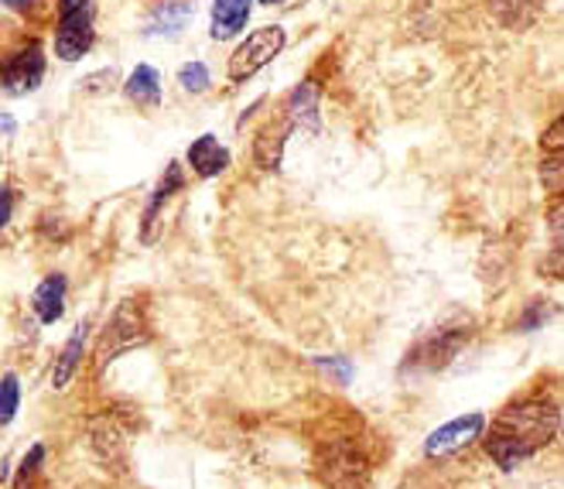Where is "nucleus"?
I'll list each match as a JSON object with an SVG mask.
<instances>
[{"instance_id":"b1692460","label":"nucleus","mask_w":564,"mask_h":489,"mask_svg":"<svg viewBox=\"0 0 564 489\" xmlns=\"http://www.w3.org/2000/svg\"><path fill=\"white\" fill-rule=\"evenodd\" d=\"M18 377L14 373H8L4 377V414H0V417H4V425H8V421L14 417V411H18Z\"/></svg>"},{"instance_id":"ddd939ff","label":"nucleus","mask_w":564,"mask_h":489,"mask_svg":"<svg viewBox=\"0 0 564 489\" xmlns=\"http://www.w3.org/2000/svg\"><path fill=\"white\" fill-rule=\"evenodd\" d=\"M188 165L198 178H216L229 169V151L216 141V134H203L188 148Z\"/></svg>"},{"instance_id":"9b49d317","label":"nucleus","mask_w":564,"mask_h":489,"mask_svg":"<svg viewBox=\"0 0 564 489\" xmlns=\"http://www.w3.org/2000/svg\"><path fill=\"white\" fill-rule=\"evenodd\" d=\"M182 188H185L182 165H169V172L161 175V182H158V188H154V195H151V203H148V209H144V222H141V240H144V243L154 240V226H158L161 209L169 206Z\"/></svg>"},{"instance_id":"39448f33","label":"nucleus","mask_w":564,"mask_h":489,"mask_svg":"<svg viewBox=\"0 0 564 489\" xmlns=\"http://www.w3.org/2000/svg\"><path fill=\"white\" fill-rule=\"evenodd\" d=\"M284 42H288V31L281 24H263V28H257L253 35H247L234 48V55H229V65H226L229 79H234V83H247L250 76H257L263 65H271L281 55Z\"/></svg>"},{"instance_id":"dca6fc26","label":"nucleus","mask_w":564,"mask_h":489,"mask_svg":"<svg viewBox=\"0 0 564 489\" xmlns=\"http://www.w3.org/2000/svg\"><path fill=\"white\" fill-rule=\"evenodd\" d=\"M250 11H253V0H216L213 4V39L226 42V39L240 35L250 21Z\"/></svg>"},{"instance_id":"4468645a","label":"nucleus","mask_w":564,"mask_h":489,"mask_svg":"<svg viewBox=\"0 0 564 489\" xmlns=\"http://www.w3.org/2000/svg\"><path fill=\"white\" fill-rule=\"evenodd\" d=\"M294 130V123L284 117V120H278V123H268L257 134V141H253V161L260 169H268V172H274L278 165H281V157H284V144H288V134Z\"/></svg>"},{"instance_id":"6e6552de","label":"nucleus","mask_w":564,"mask_h":489,"mask_svg":"<svg viewBox=\"0 0 564 489\" xmlns=\"http://www.w3.org/2000/svg\"><path fill=\"white\" fill-rule=\"evenodd\" d=\"M89 445L96 452V459L107 469H117V472L127 469V442L110 414H99L89 421Z\"/></svg>"},{"instance_id":"a211bd4d","label":"nucleus","mask_w":564,"mask_h":489,"mask_svg":"<svg viewBox=\"0 0 564 489\" xmlns=\"http://www.w3.org/2000/svg\"><path fill=\"white\" fill-rule=\"evenodd\" d=\"M86 329L89 325H79V329L73 333V339L65 343V349L58 352V360H55V370H52V387H65L73 377H76V370H79V360H83V349H86Z\"/></svg>"},{"instance_id":"f3484780","label":"nucleus","mask_w":564,"mask_h":489,"mask_svg":"<svg viewBox=\"0 0 564 489\" xmlns=\"http://www.w3.org/2000/svg\"><path fill=\"white\" fill-rule=\"evenodd\" d=\"M123 93H127L130 104L154 110L161 104V76L151 69V65H138V69L130 73V79L123 83Z\"/></svg>"},{"instance_id":"0eeeda50","label":"nucleus","mask_w":564,"mask_h":489,"mask_svg":"<svg viewBox=\"0 0 564 489\" xmlns=\"http://www.w3.org/2000/svg\"><path fill=\"white\" fill-rule=\"evenodd\" d=\"M0 79H4V93L11 96H24L31 89H39L45 79V52L42 45L31 39L24 45H18L14 52H8L4 69H0Z\"/></svg>"},{"instance_id":"412c9836","label":"nucleus","mask_w":564,"mask_h":489,"mask_svg":"<svg viewBox=\"0 0 564 489\" xmlns=\"http://www.w3.org/2000/svg\"><path fill=\"white\" fill-rule=\"evenodd\" d=\"M45 463V448L42 445H31V452L24 455V463H21V472H18V489H28L31 486V476H35Z\"/></svg>"},{"instance_id":"2eb2a0df","label":"nucleus","mask_w":564,"mask_h":489,"mask_svg":"<svg viewBox=\"0 0 564 489\" xmlns=\"http://www.w3.org/2000/svg\"><path fill=\"white\" fill-rule=\"evenodd\" d=\"M65 295H69V281L62 274H48L39 287H35V298H31V308L45 325H55L65 315Z\"/></svg>"},{"instance_id":"f257e3e1","label":"nucleus","mask_w":564,"mask_h":489,"mask_svg":"<svg viewBox=\"0 0 564 489\" xmlns=\"http://www.w3.org/2000/svg\"><path fill=\"white\" fill-rule=\"evenodd\" d=\"M561 432V411L547 398H523L507 404L492 421L486 452L500 469H517L530 455L547 448Z\"/></svg>"},{"instance_id":"6ab92c4d","label":"nucleus","mask_w":564,"mask_h":489,"mask_svg":"<svg viewBox=\"0 0 564 489\" xmlns=\"http://www.w3.org/2000/svg\"><path fill=\"white\" fill-rule=\"evenodd\" d=\"M178 83L185 93H206L209 89V69H206V62H188L182 65V73H178Z\"/></svg>"},{"instance_id":"393cba45","label":"nucleus","mask_w":564,"mask_h":489,"mask_svg":"<svg viewBox=\"0 0 564 489\" xmlns=\"http://www.w3.org/2000/svg\"><path fill=\"white\" fill-rule=\"evenodd\" d=\"M4 4L18 14H35L42 8V0H4Z\"/></svg>"},{"instance_id":"4be33fe9","label":"nucleus","mask_w":564,"mask_h":489,"mask_svg":"<svg viewBox=\"0 0 564 489\" xmlns=\"http://www.w3.org/2000/svg\"><path fill=\"white\" fill-rule=\"evenodd\" d=\"M541 151L554 154V157H564V117H557L541 134Z\"/></svg>"},{"instance_id":"f8f14e48","label":"nucleus","mask_w":564,"mask_h":489,"mask_svg":"<svg viewBox=\"0 0 564 489\" xmlns=\"http://www.w3.org/2000/svg\"><path fill=\"white\" fill-rule=\"evenodd\" d=\"M195 14V4L192 0H161V4L148 14V24H144V35L148 39H158V35H178V31L188 24V18Z\"/></svg>"},{"instance_id":"423d86ee","label":"nucleus","mask_w":564,"mask_h":489,"mask_svg":"<svg viewBox=\"0 0 564 489\" xmlns=\"http://www.w3.org/2000/svg\"><path fill=\"white\" fill-rule=\"evenodd\" d=\"M469 339V329H462V325H452V329H438L431 333L427 339H421L404 360V370H414V373H435V370H445L458 349L466 346Z\"/></svg>"},{"instance_id":"7ed1b4c3","label":"nucleus","mask_w":564,"mask_h":489,"mask_svg":"<svg viewBox=\"0 0 564 489\" xmlns=\"http://www.w3.org/2000/svg\"><path fill=\"white\" fill-rule=\"evenodd\" d=\"M151 339V322L144 315V305L138 298H127L120 302V308L113 312V318L107 322L104 329V339H99V349H96V363L99 370H107V363L120 360L123 352L138 349Z\"/></svg>"},{"instance_id":"aec40b11","label":"nucleus","mask_w":564,"mask_h":489,"mask_svg":"<svg viewBox=\"0 0 564 489\" xmlns=\"http://www.w3.org/2000/svg\"><path fill=\"white\" fill-rule=\"evenodd\" d=\"M551 305L544 302V298H534V302H530V308L520 315V333H534V329H541V325L551 318Z\"/></svg>"},{"instance_id":"a878e982","label":"nucleus","mask_w":564,"mask_h":489,"mask_svg":"<svg viewBox=\"0 0 564 489\" xmlns=\"http://www.w3.org/2000/svg\"><path fill=\"white\" fill-rule=\"evenodd\" d=\"M260 4H284V0H260Z\"/></svg>"},{"instance_id":"f03ea898","label":"nucleus","mask_w":564,"mask_h":489,"mask_svg":"<svg viewBox=\"0 0 564 489\" xmlns=\"http://www.w3.org/2000/svg\"><path fill=\"white\" fill-rule=\"evenodd\" d=\"M315 472L328 489H370L373 459L356 435H339L315 448Z\"/></svg>"},{"instance_id":"20e7f679","label":"nucleus","mask_w":564,"mask_h":489,"mask_svg":"<svg viewBox=\"0 0 564 489\" xmlns=\"http://www.w3.org/2000/svg\"><path fill=\"white\" fill-rule=\"evenodd\" d=\"M58 8V31H55V55L62 62H79L96 39L93 28V0H55Z\"/></svg>"},{"instance_id":"5701e85b","label":"nucleus","mask_w":564,"mask_h":489,"mask_svg":"<svg viewBox=\"0 0 564 489\" xmlns=\"http://www.w3.org/2000/svg\"><path fill=\"white\" fill-rule=\"evenodd\" d=\"M547 230H551V243H554V250H561V253H564V199L551 206V213H547Z\"/></svg>"},{"instance_id":"1a4fd4ad","label":"nucleus","mask_w":564,"mask_h":489,"mask_svg":"<svg viewBox=\"0 0 564 489\" xmlns=\"http://www.w3.org/2000/svg\"><path fill=\"white\" fill-rule=\"evenodd\" d=\"M482 425H486L482 414L458 417V421H452V425H445V428H438L435 435H431L427 445H424V452H427V455H448V452H455V448H466L473 438H479Z\"/></svg>"},{"instance_id":"9d476101","label":"nucleus","mask_w":564,"mask_h":489,"mask_svg":"<svg viewBox=\"0 0 564 489\" xmlns=\"http://www.w3.org/2000/svg\"><path fill=\"white\" fill-rule=\"evenodd\" d=\"M489 18L507 31H527L544 11V0H486Z\"/></svg>"}]
</instances>
